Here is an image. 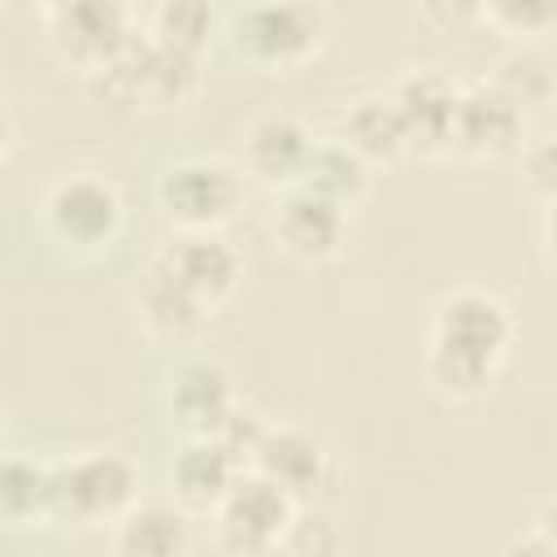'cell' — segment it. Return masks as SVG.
Returning <instances> with one entry per match:
<instances>
[{
  "label": "cell",
  "instance_id": "1",
  "mask_svg": "<svg viewBox=\"0 0 557 557\" xmlns=\"http://www.w3.org/2000/svg\"><path fill=\"white\" fill-rule=\"evenodd\" d=\"M509 348H513L509 305L483 287H457L440 296L431 309V339L422 370L440 396L474 400L496 383Z\"/></svg>",
  "mask_w": 557,
  "mask_h": 557
},
{
  "label": "cell",
  "instance_id": "2",
  "mask_svg": "<svg viewBox=\"0 0 557 557\" xmlns=\"http://www.w3.org/2000/svg\"><path fill=\"white\" fill-rule=\"evenodd\" d=\"M326 39V9L318 0H244L226 17L231 52L265 74L300 70Z\"/></svg>",
  "mask_w": 557,
  "mask_h": 557
},
{
  "label": "cell",
  "instance_id": "3",
  "mask_svg": "<svg viewBox=\"0 0 557 557\" xmlns=\"http://www.w3.org/2000/svg\"><path fill=\"white\" fill-rule=\"evenodd\" d=\"M96 91L122 109H178L200 91V57L157 44L148 30L131 35L96 74Z\"/></svg>",
  "mask_w": 557,
  "mask_h": 557
},
{
  "label": "cell",
  "instance_id": "4",
  "mask_svg": "<svg viewBox=\"0 0 557 557\" xmlns=\"http://www.w3.org/2000/svg\"><path fill=\"white\" fill-rule=\"evenodd\" d=\"M139 492V470L122 453H83L48 466V522L104 527L117 522Z\"/></svg>",
  "mask_w": 557,
  "mask_h": 557
},
{
  "label": "cell",
  "instance_id": "5",
  "mask_svg": "<svg viewBox=\"0 0 557 557\" xmlns=\"http://www.w3.org/2000/svg\"><path fill=\"white\" fill-rule=\"evenodd\" d=\"M213 513H218V544L239 557L278 548L296 527V500L257 470H239Z\"/></svg>",
  "mask_w": 557,
  "mask_h": 557
},
{
  "label": "cell",
  "instance_id": "6",
  "mask_svg": "<svg viewBox=\"0 0 557 557\" xmlns=\"http://www.w3.org/2000/svg\"><path fill=\"white\" fill-rule=\"evenodd\" d=\"M161 213L183 231H218L244 205V178L235 165L213 157L174 161L157 183Z\"/></svg>",
  "mask_w": 557,
  "mask_h": 557
},
{
  "label": "cell",
  "instance_id": "7",
  "mask_svg": "<svg viewBox=\"0 0 557 557\" xmlns=\"http://www.w3.org/2000/svg\"><path fill=\"white\" fill-rule=\"evenodd\" d=\"M48 231L74 252H100L122 231V196L100 174H65L44 196Z\"/></svg>",
  "mask_w": 557,
  "mask_h": 557
},
{
  "label": "cell",
  "instance_id": "8",
  "mask_svg": "<svg viewBox=\"0 0 557 557\" xmlns=\"http://www.w3.org/2000/svg\"><path fill=\"white\" fill-rule=\"evenodd\" d=\"M44 17H48L52 52L87 78L135 35L126 0H70V4L44 13Z\"/></svg>",
  "mask_w": 557,
  "mask_h": 557
},
{
  "label": "cell",
  "instance_id": "9",
  "mask_svg": "<svg viewBox=\"0 0 557 557\" xmlns=\"http://www.w3.org/2000/svg\"><path fill=\"white\" fill-rule=\"evenodd\" d=\"M270 235L292 261L322 265L348 239V209L292 183V187H283V196L270 209Z\"/></svg>",
  "mask_w": 557,
  "mask_h": 557
},
{
  "label": "cell",
  "instance_id": "10",
  "mask_svg": "<svg viewBox=\"0 0 557 557\" xmlns=\"http://www.w3.org/2000/svg\"><path fill=\"white\" fill-rule=\"evenodd\" d=\"M522 144H527V113L496 83L457 87V113H453V148L457 152L496 161L505 152H518Z\"/></svg>",
  "mask_w": 557,
  "mask_h": 557
},
{
  "label": "cell",
  "instance_id": "11",
  "mask_svg": "<svg viewBox=\"0 0 557 557\" xmlns=\"http://www.w3.org/2000/svg\"><path fill=\"white\" fill-rule=\"evenodd\" d=\"M396 117L405 126V144L418 157H440L453 148V113H457V83L440 70H409L387 91Z\"/></svg>",
  "mask_w": 557,
  "mask_h": 557
},
{
  "label": "cell",
  "instance_id": "12",
  "mask_svg": "<svg viewBox=\"0 0 557 557\" xmlns=\"http://www.w3.org/2000/svg\"><path fill=\"white\" fill-rule=\"evenodd\" d=\"M235 392L218 361L191 357L165 374V413L183 435H213L231 413Z\"/></svg>",
  "mask_w": 557,
  "mask_h": 557
},
{
  "label": "cell",
  "instance_id": "13",
  "mask_svg": "<svg viewBox=\"0 0 557 557\" xmlns=\"http://www.w3.org/2000/svg\"><path fill=\"white\" fill-rule=\"evenodd\" d=\"M161 261L209 305L218 309L222 300L235 296L239 278H244V261L239 252L218 235V231H183L161 248Z\"/></svg>",
  "mask_w": 557,
  "mask_h": 557
},
{
  "label": "cell",
  "instance_id": "14",
  "mask_svg": "<svg viewBox=\"0 0 557 557\" xmlns=\"http://www.w3.org/2000/svg\"><path fill=\"white\" fill-rule=\"evenodd\" d=\"M135 305H139V318L144 326L165 339V344H187L200 335V326L209 322V305L161 261V252L144 265L139 274V287H135Z\"/></svg>",
  "mask_w": 557,
  "mask_h": 557
},
{
  "label": "cell",
  "instance_id": "15",
  "mask_svg": "<svg viewBox=\"0 0 557 557\" xmlns=\"http://www.w3.org/2000/svg\"><path fill=\"white\" fill-rule=\"evenodd\" d=\"M257 474H265L270 483H278L296 505L313 500L326 479H331V461H326V448L305 435L300 426H265L252 461H248Z\"/></svg>",
  "mask_w": 557,
  "mask_h": 557
},
{
  "label": "cell",
  "instance_id": "16",
  "mask_svg": "<svg viewBox=\"0 0 557 557\" xmlns=\"http://www.w3.org/2000/svg\"><path fill=\"white\" fill-rule=\"evenodd\" d=\"M313 135L292 113H261L244 131V170L270 187H292L305 170Z\"/></svg>",
  "mask_w": 557,
  "mask_h": 557
},
{
  "label": "cell",
  "instance_id": "17",
  "mask_svg": "<svg viewBox=\"0 0 557 557\" xmlns=\"http://www.w3.org/2000/svg\"><path fill=\"white\" fill-rule=\"evenodd\" d=\"M239 470L244 466L213 435H187L183 448L170 461V487H174L178 509H187V513H213Z\"/></svg>",
  "mask_w": 557,
  "mask_h": 557
},
{
  "label": "cell",
  "instance_id": "18",
  "mask_svg": "<svg viewBox=\"0 0 557 557\" xmlns=\"http://www.w3.org/2000/svg\"><path fill=\"white\" fill-rule=\"evenodd\" d=\"M339 139L370 165H392V161H400L409 152L405 126L396 117V104H392V96H379V91H370V96H361V100H352L344 109Z\"/></svg>",
  "mask_w": 557,
  "mask_h": 557
},
{
  "label": "cell",
  "instance_id": "19",
  "mask_svg": "<svg viewBox=\"0 0 557 557\" xmlns=\"http://www.w3.org/2000/svg\"><path fill=\"white\" fill-rule=\"evenodd\" d=\"M296 183L335 200V205H344V209H352L370 191V161H361L339 135L335 139H313Z\"/></svg>",
  "mask_w": 557,
  "mask_h": 557
},
{
  "label": "cell",
  "instance_id": "20",
  "mask_svg": "<svg viewBox=\"0 0 557 557\" xmlns=\"http://www.w3.org/2000/svg\"><path fill=\"white\" fill-rule=\"evenodd\" d=\"M113 548L122 557H178V553H187V509H178V505H131L117 518Z\"/></svg>",
  "mask_w": 557,
  "mask_h": 557
},
{
  "label": "cell",
  "instance_id": "21",
  "mask_svg": "<svg viewBox=\"0 0 557 557\" xmlns=\"http://www.w3.org/2000/svg\"><path fill=\"white\" fill-rule=\"evenodd\" d=\"M148 35L174 52L205 57L218 35V4L213 0H157Z\"/></svg>",
  "mask_w": 557,
  "mask_h": 557
},
{
  "label": "cell",
  "instance_id": "22",
  "mask_svg": "<svg viewBox=\"0 0 557 557\" xmlns=\"http://www.w3.org/2000/svg\"><path fill=\"white\" fill-rule=\"evenodd\" d=\"M48 522V466L30 457H0V527Z\"/></svg>",
  "mask_w": 557,
  "mask_h": 557
},
{
  "label": "cell",
  "instance_id": "23",
  "mask_svg": "<svg viewBox=\"0 0 557 557\" xmlns=\"http://www.w3.org/2000/svg\"><path fill=\"white\" fill-rule=\"evenodd\" d=\"M492 30L527 44V39H544L557 22V0H483V17Z\"/></svg>",
  "mask_w": 557,
  "mask_h": 557
},
{
  "label": "cell",
  "instance_id": "24",
  "mask_svg": "<svg viewBox=\"0 0 557 557\" xmlns=\"http://www.w3.org/2000/svg\"><path fill=\"white\" fill-rule=\"evenodd\" d=\"M492 83H496L522 113H527V109H540V104L553 100V74H548V65H544L540 57H531V52H513V57H505V61L496 65Z\"/></svg>",
  "mask_w": 557,
  "mask_h": 557
},
{
  "label": "cell",
  "instance_id": "25",
  "mask_svg": "<svg viewBox=\"0 0 557 557\" xmlns=\"http://www.w3.org/2000/svg\"><path fill=\"white\" fill-rule=\"evenodd\" d=\"M261 435H265V422H261V413L257 409H248V405H231V413L222 418V426L213 431V440L239 461V466H248L252 461V453H257V444H261Z\"/></svg>",
  "mask_w": 557,
  "mask_h": 557
},
{
  "label": "cell",
  "instance_id": "26",
  "mask_svg": "<svg viewBox=\"0 0 557 557\" xmlns=\"http://www.w3.org/2000/svg\"><path fill=\"white\" fill-rule=\"evenodd\" d=\"M522 183L531 187V196L548 209L553 205V187H557V161H553V139L540 135L531 144H522Z\"/></svg>",
  "mask_w": 557,
  "mask_h": 557
},
{
  "label": "cell",
  "instance_id": "27",
  "mask_svg": "<svg viewBox=\"0 0 557 557\" xmlns=\"http://www.w3.org/2000/svg\"><path fill=\"white\" fill-rule=\"evenodd\" d=\"M422 17H426V26H435L440 35H461V30L479 26L483 0H422Z\"/></svg>",
  "mask_w": 557,
  "mask_h": 557
},
{
  "label": "cell",
  "instance_id": "28",
  "mask_svg": "<svg viewBox=\"0 0 557 557\" xmlns=\"http://www.w3.org/2000/svg\"><path fill=\"white\" fill-rule=\"evenodd\" d=\"M9 144H13V122H9V113L0 109V157L9 152Z\"/></svg>",
  "mask_w": 557,
  "mask_h": 557
},
{
  "label": "cell",
  "instance_id": "29",
  "mask_svg": "<svg viewBox=\"0 0 557 557\" xmlns=\"http://www.w3.org/2000/svg\"><path fill=\"white\" fill-rule=\"evenodd\" d=\"M61 4H70V0H39V9H44V13H52V9H61Z\"/></svg>",
  "mask_w": 557,
  "mask_h": 557
}]
</instances>
